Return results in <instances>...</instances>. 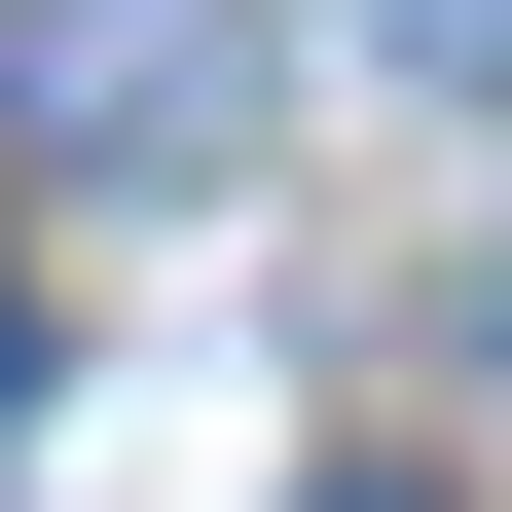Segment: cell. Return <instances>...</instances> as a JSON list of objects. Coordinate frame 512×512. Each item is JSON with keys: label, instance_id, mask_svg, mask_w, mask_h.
I'll return each mask as SVG.
<instances>
[{"label": "cell", "instance_id": "6da1fadb", "mask_svg": "<svg viewBox=\"0 0 512 512\" xmlns=\"http://www.w3.org/2000/svg\"><path fill=\"white\" fill-rule=\"evenodd\" d=\"M0 439H37V293H0Z\"/></svg>", "mask_w": 512, "mask_h": 512}]
</instances>
